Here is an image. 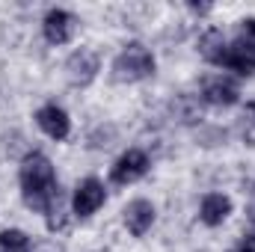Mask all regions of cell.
I'll list each match as a JSON object with an SVG mask.
<instances>
[{
	"label": "cell",
	"instance_id": "6da1fadb",
	"mask_svg": "<svg viewBox=\"0 0 255 252\" xmlns=\"http://www.w3.org/2000/svg\"><path fill=\"white\" fill-rule=\"evenodd\" d=\"M21 193H24V202L36 211H45V214H54L60 208V187H57V175H54V166L45 154L33 151L24 157L21 163Z\"/></svg>",
	"mask_w": 255,
	"mask_h": 252
},
{
	"label": "cell",
	"instance_id": "7a4b0ae2",
	"mask_svg": "<svg viewBox=\"0 0 255 252\" xmlns=\"http://www.w3.org/2000/svg\"><path fill=\"white\" fill-rule=\"evenodd\" d=\"M148 74H154V57L142 45H128L113 63V77L119 83H136L145 80Z\"/></svg>",
	"mask_w": 255,
	"mask_h": 252
},
{
	"label": "cell",
	"instance_id": "3957f363",
	"mask_svg": "<svg viewBox=\"0 0 255 252\" xmlns=\"http://www.w3.org/2000/svg\"><path fill=\"white\" fill-rule=\"evenodd\" d=\"M223 68H232L238 74H253L255 71V18L241 21V39L229 45V57Z\"/></svg>",
	"mask_w": 255,
	"mask_h": 252
},
{
	"label": "cell",
	"instance_id": "277c9868",
	"mask_svg": "<svg viewBox=\"0 0 255 252\" xmlns=\"http://www.w3.org/2000/svg\"><path fill=\"white\" fill-rule=\"evenodd\" d=\"M148 172V154L139 151V148H128L125 154L113 163V184H133L136 178H142Z\"/></svg>",
	"mask_w": 255,
	"mask_h": 252
},
{
	"label": "cell",
	"instance_id": "5b68a950",
	"mask_svg": "<svg viewBox=\"0 0 255 252\" xmlns=\"http://www.w3.org/2000/svg\"><path fill=\"white\" fill-rule=\"evenodd\" d=\"M101 205H104V184L98 178H83L74 190V202H71L74 214L77 217H92Z\"/></svg>",
	"mask_w": 255,
	"mask_h": 252
},
{
	"label": "cell",
	"instance_id": "8992f818",
	"mask_svg": "<svg viewBox=\"0 0 255 252\" xmlns=\"http://www.w3.org/2000/svg\"><path fill=\"white\" fill-rule=\"evenodd\" d=\"M74 15L71 12H65V9H51L48 15H45V21H42V30H45V39L51 42V45H65L68 39H71V33H74Z\"/></svg>",
	"mask_w": 255,
	"mask_h": 252
},
{
	"label": "cell",
	"instance_id": "52a82bcc",
	"mask_svg": "<svg viewBox=\"0 0 255 252\" xmlns=\"http://www.w3.org/2000/svg\"><path fill=\"white\" fill-rule=\"evenodd\" d=\"M65 71H68V80L74 86H86L98 74V57L92 51H74L65 63Z\"/></svg>",
	"mask_w": 255,
	"mask_h": 252
},
{
	"label": "cell",
	"instance_id": "ba28073f",
	"mask_svg": "<svg viewBox=\"0 0 255 252\" xmlns=\"http://www.w3.org/2000/svg\"><path fill=\"white\" fill-rule=\"evenodd\" d=\"M202 98L208 104H214V107H232V104H238L241 92H238V86L229 77H211L202 86Z\"/></svg>",
	"mask_w": 255,
	"mask_h": 252
},
{
	"label": "cell",
	"instance_id": "9c48e42d",
	"mask_svg": "<svg viewBox=\"0 0 255 252\" xmlns=\"http://www.w3.org/2000/svg\"><path fill=\"white\" fill-rule=\"evenodd\" d=\"M36 122L39 127L51 136V139H65L68 130H71V122H68V113L57 104H45L39 113H36Z\"/></svg>",
	"mask_w": 255,
	"mask_h": 252
},
{
	"label": "cell",
	"instance_id": "30bf717a",
	"mask_svg": "<svg viewBox=\"0 0 255 252\" xmlns=\"http://www.w3.org/2000/svg\"><path fill=\"white\" fill-rule=\"evenodd\" d=\"M151 223H154V205L148 199H133L125 208V226H128L130 235L142 238L151 229Z\"/></svg>",
	"mask_w": 255,
	"mask_h": 252
},
{
	"label": "cell",
	"instance_id": "8fae6325",
	"mask_svg": "<svg viewBox=\"0 0 255 252\" xmlns=\"http://www.w3.org/2000/svg\"><path fill=\"white\" fill-rule=\"evenodd\" d=\"M232 214V199L223 196V193H208L202 199V208H199V217L205 226H220L226 217Z\"/></svg>",
	"mask_w": 255,
	"mask_h": 252
},
{
	"label": "cell",
	"instance_id": "7c38bea8",
	"mask_svg": "<svg viewBox=\"0 0 255 252\" xmlns=\"http://www.w3.org/2000/svg\"><path fill=\"white\" fill-rule=\"evenodd\" d=\"M199 51H202V57H205L208 63L226 65V57H229V42H226V36H223L220 30H208V33L202 36V42H199Z\"/></svg>",
	"mask_w": 255,
	"mask_h": 252
},
{
	"label": "cell",
	"instance_id": "4fadbf2b",
	"mask_svg": "<svg viewBox=\"0 0 255 252\" xmlns=\"http://www.w3.org/2000/svg\"><path fill=\"white\" fill-rule=\"evenodd\" d=\"M0 252H30V238L18 229L0 232Z\"/></svg>",
	"mask_w": 255,
	"mask_h": 252
},
{
	"label": "cell",
	"instance_id": "5bb4252c",
	"mask_svg": "<svg viewBox=\"0 0 255 252\" xmlns=\"http://www.w3.org/2000/svg\"><path fill=\"white\" fill-rule=\"evenodd\" d=\"M241 136H244V142L255 145V101H250L247 110H244V119H241Z\"/></svg>",
	"mask_w": 255,
	"mask_h": 252
},
{
	"label": "cell",
	"instance_id": "9a60e30c",
	"mask_svg": "<svg viewBox=\"0 0 255 252\" xmlns=\"http://www.w3.org/2000/svg\"><path fill=\"white\" fill-rule=\"evenodd\" d=\"M238 252H255V235H247V238L241 241V247H238Z\"/></svg>",
	"mask_w": 255,
	"mask_h": 252
},
{
	"label": "cell",
	"instance_id": "2e32d148",
	"mask_svg": "<svg viewBox=\"0 0 255 252\" xmlns=\"http://www.w3.org/2000/svg\"><path fill=\"white\" fill-rule=\"evenodd\" d=\"M250 223H253V226H255V205H253V208H250Z\"/></svg>",
	"mask_w": 255,
	"mask_h": 252
}]
</instances>
